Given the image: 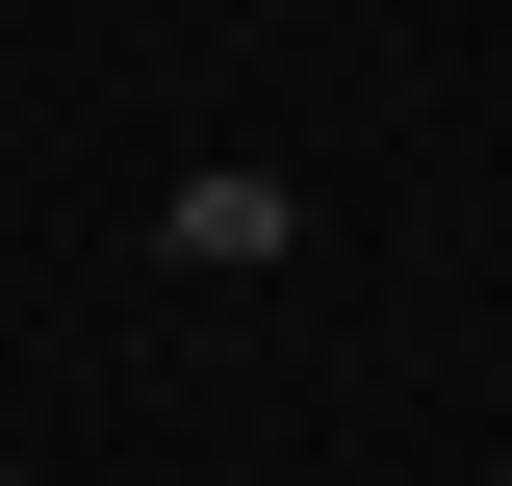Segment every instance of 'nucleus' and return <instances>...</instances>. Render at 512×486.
Instances as JSON below:
<instances>
[{
	"label": "nucleus",
	"mask_w": 512,
	"mask_h": 486,
	"mask_svg": "<svg viewBox=\"0 0 512 486\" xmlns=\"http://www.w3.org/2000/svg\"><path fill=\"white\" fill-rule=\"evenodd\" d=\"M282 231H308V205L256 180V154H205V180H154V256H180V282H282Z\"/></svg>",
	"instance_id": "1"
},
{
	"label": "nucleus",
	"mask_w": 512,
	"mask_h": 486,
	"mask_svg": "<svg viewBox=\"0 0 512 486\" xmlns=\"http://www.w3.org/2000/svg\"><path fill=\"white\" fill-rule=\"evenodd\" d=\"M0 486H26V461H0Z\"/></svg>",
	"instance_id": "2"
}]
</instances>
